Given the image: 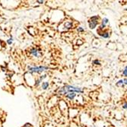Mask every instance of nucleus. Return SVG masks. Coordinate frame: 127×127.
Segmentation results:
<instances>
[{"mask_svg": "<svg viewBox=\"0 0 127 127\" xmlns=\"http://www.w3.org/2000/svg\"><path fill=\"white\" fill-rule=\"evenodd\" d=\"M108 22H109V20L107 18H104L103 20H102V23H101V25L100 26V29L102 30L105 28V26L108 24Z\"/></svg>", "mask_w": 127, "mask_h": 127, "instance_id": "4", "label": "nucleus"}, {"mask_svg": "<svg viewBox=\"0 0 127 127\" xmlns=\"http://www.w3.org/2000/svg\"><path fill=\"white\" fill-rule=\"evenodd\" d=\"M25 127H28V125H26V126H25Z\"/></svg>", "mask_w": 127, "mask_h": 127, "instance_id": "17", "label": "nucleus"}, {"mask_svg": "<svg viewBox=\"0 0 127 127\" xmlns=\"http://www.w3.org/2000/svg\"><path fill=\"white\" fill-rule=\"evenodd\" d=\"M12 42H13L12 38H10V39H8V40H7V43H8V44H9V45H11V43H12Z\"/></svg>", "mask_w": 127, "mask_h": 127, "instance_id": "13", "label": "nucleus"}, {"mask_svg": "<svg viewBox=\"0 0 127 127\" xmlns=\"http://www.w3.org/2000/svg\"><path fill=\"white\" fill-rule=\"evenodd\" d=\"M77 30H78V32H83V31H84V29H83L82 27L78 28V29H77Z\"/></svg>", "mask_w": 127, "mask_h": 127, "instance_id": "14", "label": "nucleus"}, {"mask_svg": "<svg viewBox=\"0 0 127 127\" xmlns=\"http://www.w3.org/2000/svg\"><path fill=\"white\" fill-rule=\"evenodd\" d=\"M93 64L94 65H100V62L98 60H95L93 61Z\"/></svg>", "mask_w": 127, "mask_h": 127, "instance_id": "12", "label": "nucleus"}, {"mask_svg": "<svg viewBox=\"0 0 127 127\" xmlns=\"http://www.w3.org/2000/svg\"><path fill=\"white\" fill-rule=\"evenodd\" d=\"M75 92H77V93H83V89L82 88L75 87L72 85H66L61 88L58 91V93L60 95L68 94V93H75Z\"/></svg>", "mask_w": 127, "mask_h": 127, "instance_id": "1", "label": "nucleus"}, {"mask_svg": "<svg viewBox=\"0 0 127 127\" xmlns=\"http://www.w3.org/2000/svg\"><path fill=\"white\" fill-rule=\"evenodd\" d=\"M123 109H127V103H126L123 106Z\"/></svg>", "mask_w": 127, "mask_h": 127, "instance_id": "16", "label": "nucleus"}, {"mask_svg": "<svg viewBox=\"0 0 127 127\" xmlns=\"http://www.w3.org/2000/svg\"><path fill=\"white\" fill-rule=\"evenodd\" d=\"M98 20L99 17L95 15V16H92L88 21V25H89V28L90 29H95L96 26L98 25Z\"/></svg>", "mask_w": 127, "mask_h": 127, "instance_id": "2", "label": "nucleus"}, {"mask_svg": "<svg viewBox=\"0 0 127 127\" xmlns=\"http://www.w3.org/2000/svg\"><path fill=\"white\" fill-rule=\"evenodd\" d=\"M123 75H124V76L127 77V66H126V67L124 68L123 72Z\"/></svg>", "mask_w": 127, "mask_h": 127, "instance_id": "11", "label": "nucleus"}, {"mask_svg": "<svg viewBox=\"0 0 127 127\" xmlns=\"http://www.w3.org/2000/svg\"><path fill=\"white\" fill-rule=\"evenodd\" d=\"M117 86H123V85H124V84H123V80H119L118 81V82L117 83Z\"/></svg>", "mask_w": 127, "mask_h": 127, "instance_id": "10", "label": "nucleus"}, {"mask_svg": "<svg viewBox=\"0 0 127 127\" xmlns=\"http://www.w3.org/2000/svg\"><path fill=\"white\" fill-rule=\"evenodd\" d=\"M47 68H48L46 66H28V69L31 72H36V73L42 72Z\"/></svg>", "mask_w": 127, "mask_h": 127, "instance_id": "3", "label": "nucleus"}, {"mask_svg": "<svg viewBox=\"0 0 127 127\" xmlns=\"http://www.w3.org/2000/svg\"><path fill=\"white\" fill-rule=\"evenodd\" d=\"M123 84H124L125 85H127V78H125V79L123 80Z\"/></svg>", "mask_w": 127, "mask_h": 127, "instance_id": "15", "label": "nucleus"}, {"mask_svg": "<svg viewBox=\"0 0 127 127\" xmlns=\"http://www.w3.org/2000/svg\"><path fill=\"white\" fill-rule=\"evenodd\" d=\"M48 87H49V83H48V82H43V83L42 84V88L44 89V90L47 89Z\"/></svg>", "mask_w": 127, "mask_h": 127, "instance_id": "8", "label": "nucleus"}, {"mask_svg": "<svg viewBox=\"0 0 127 127\" xmlns=\"http://www.w3.org/2000/svg\"><path fill=\"white\" fill-rule=\"evenodd\" d=\"M31 53L33 56H36V57L39 56V52H38V50H37L36 48H33V49H31Z\"/></svg>", "mask_w": 127, "mask_h": 127, "instance_id": "5", "label": "nucleus"}, {"mask_svg": "<svg viewBox=\"0 0 127 127\" xmlns=\"http://www.w3.org/2000/svg\"><path fill=\"white\" fill-rule=\"evenodd\" d=\"M65 96H66L67 98L70 99V100H72V99H74L76 95H75V93H68V94L65 95Z\"/></svg>", "mask_w": 127, "mask_h": 127, "instance_id": "7", "label": "nucleus"}, {"mask_svg": "<svg viewBox=\"0 0 127 127\" xmlns=\"http://www.w3.org/2000/svg\"><path fill=\"white\" fill-rule=\"evenodd\" d=\"M72 26V22H66V24H65V27L67 28H71Z\"/></svg>", "mask_w": 127, "mask_h": 127, "instance_id": "9", "label": "nucleus"}, {"mask_svg": "<svg viewBox=\"0 0 127 127\" xmlns=\"http://www.w3.org/2000/svg\"><path fill=\"white\" fill-rule=\"evenodd\" d=\"M100 35L103 37H104V38H108L110 36V34L108 31H105V32H103V33H99Z\"/></svg>", "mask_w": 127, "mask_h": 127, "instance_id": "6", "label": "nucleus"}]
</instances>
